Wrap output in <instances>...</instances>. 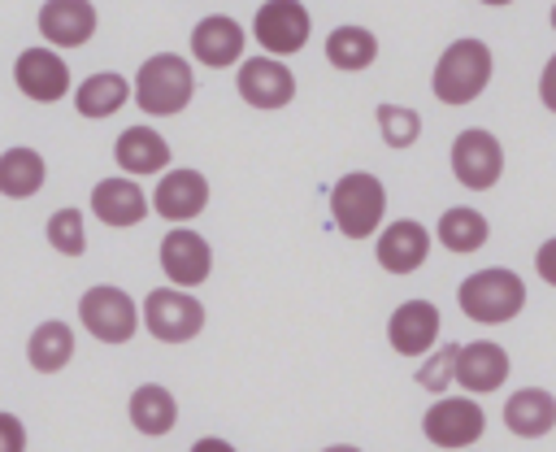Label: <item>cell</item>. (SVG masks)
Wrapping results in <instances>:
<instances>
[{"mask_svg": "<svg viewBox=\"0 0 556 452\" xmlns=\"http://www.w3.org/2000/svg\"><path fill=\"white\" fill-rule=\"evenodd\" d=\"M313 35V17L300 0H265L252 17V39L269 56H295Z\"/></svg>", "mask_w": 556, "mask_h": 452, "instance_id": "cell-8", "label": "cell"}, {"mask_svg": "<svg viewBox=\"0 0 556 452\" xmlns=\"http://www.w3.org/2000/svg\"><path fill=\"white\" fill-rule=\"evenodd\" d=\"M243 43H248L243 26L235 17H226V13H208V17H200L191 26V56L200 65H208V70L239 65L243 61Z\"/></svg>", "mask_w": 556, "mask_h": 452, "instance_id": "cell-17", "label": "cell"}, {"mask_svg": "<svg viewBox=\"0 0 556 452\" xmlns=\"http://www.w3.org/2000/svg\"><path fill=\"white\" fill-rule=\"evenodd\" d=\"M235 87H239V100L252 109H287L295 100V74L282 65V56H269V52L239 61Z\"/></svg>", "mask_w": 556, "mask_h": 452, "instance_id": "cell-10", "label": "cell"}, {"mask_svg": "<svg viewBox=\"0 0 556 452\" xmlns=\"http://www.w3.org/2000/svg\"><path fill=\"white\" fill-rule=\"evenodd\" d=\"M191 452H235V443H226V439H217V435H204V439L191 443Z\"/></svg>", "mask_w": 556, "mask_h": 452, "instance_id": "cell-34", "label": "cell"}, {"mask_svg": "<svg viewBox=\"0 0 556 452\" xmlns=\"http://www.w3.org/2000/svg\"><path fill=\"white\" fill-rule=\"evenodd\" d=\"M78 322H83V330H87L91 339H100V343H130L135 330L143 326V313H139V304H135L122 287L100 282V287H87V291H83V300H78Z\"/></svg>", "mask_w": 556, "mask_h": 452, "instance_id": "cell-5", "label": "cell"}, {"mask_svg": "<svg viewBox=\"0 0 556 452\" xmlns=\"http://www.w3.org/2000/svg\"><path fill=\"white\" fill-rule=\"evenodd\" d=\"M321 452H361L356 443H330V448H321Z\"/></svg>", "mask_w": 556, "mask_h": 452, "instance_id": "cell-35", "label": "cell"}, {"mask_svg": "<svg viewBox=\"0 0 556 452\" xmlns=\"http://www.w3.org/2000/svg\"><path fill=\"white\" fill-rule=\"evenodd\" d=\"M374 56H378V39H374V30H365V26H334V30L326 35V61H330L334 70H343V74L369 70Z\"/></svg>", "mask_w": 556, "mask_h": 452, "instance_id": "cell-27", "label": "cell"}, {"mask_svg": "<svg viewBox=\"0 0 556 452\" xmlns=\"http://www.w3.org/2000/svg\"><path fill=\"white\" fill-rule=\"evenodd\" d=\"M39 35L48 39V48H83L96 35V4L91 0H43Z\"/></svg>", "mask_w": 556, "mask_h": 452, "instance_id": "cell-18", "label": "cell"}, {"mask_svg": "<svg viewBox=\"0 0 556 452\" xmlns=\"http://www.w3.org/2000/svg\"><path fill=\"white\" fill-rule=\"evenodd\" d=\"M439 304L430 300H404L391 317H387V343L400 352V356H426L439 339Z\"/></svg>", "mask_w": 556, "mask_h": 452, "instance_id": "cell-15", "label": "cell"}, {"mask_svg": "<svg viewBox=\"0 0 556 452\" xmlns=\"http://www.w3.org/2000/svg\"><path fill=\"white\" fill-rule=\"evenodd\" d=\"M482 430H486V413L469 391L465 395H439L421 417V435L443 452L473 448L482 439Z\"/></svg>", "mask_w": 556, "mask_h": 452, "instance_id": "cell-7", "label": "cell"}, {"mask_svg": "<svg viewBox=\"0 0 556 452\" xmlns=\"http://www.w3.org/2000/svg\"><path fill=\"white\" fill-rule=\"evenodd\" d=\"M508 369H513V361L495 339H473V343H460V352H456V387L469 395L500 391Z\"/></svg>", "mask_w": 556, "mask_h": 452, "instance_id": "cell-16", "label": "cell"}, {"mask_svg": "<svg viewBox=\"0 0 556 452\" xmlns=\"http://www.w3.org/2000/svg\"><path fill=\"white\" fill-rule=\"evenodd\" d=\"M126 413H130V426H135L139 435H152V439H156V435H169V430L178 426V400H174V391L161 387V382L135 387Z\"/></svg>", "mask_w": 556, "mask_h": 452, "instance_id": "cell-22", "label": "cell"}, {"mask_svg": "<svg viewBox=\"0 0 556 452\" xmlns=\"http://www.w3.org/2000/svg\"><path fill=\"white\" fill-rule=\"evenodd\" d=\"M460 452H473V448H460Z\"/></svg>", "mask_w": 556, "mask_h": 452, "instance_id": "cell-38", "label": "cell"}, {"mask_svg": "<svg viewBox=\"0 0 556 452\" xmlns=\"http://www.w3.org/2000/svg\"><path fill=\"white\" fill-rule=\"evenodd\" d=\"M43 183H48V161H43V152H35V148H26V143L0 152V196H9V200H30Z\"/></svg>", "mask_w": 556, "mask_h": 452, "instance_id": "cell-23", "label": "cell"}, {"mask_svg": "<svg viewBox=\"0 0 556 452\" xmlns=\"http://www.w3.org/2000/svg\"><path fill=\"white\" fill-rule=\"evenodd\" d=\"M456 352H460V343H443V348L426 352V361L417 365V387H426L430 395H443L447 387H456Z\"/></svg>", "mask_w": 556, "mask_h": 452, "instance_id": "cell-29", "label": "cell"}, {"mask_svg": "<svg viewBox=\"0 0 556 452\" xmlns=\"http://www.w3.org/2000/svg\"><path fill=\"white\" fill-rule=\"evenodd\" d=\"M452 174L460 187L469 191H491L504 174V148L491 130L482 126H469L452 139Z\"/></svg>", "mask_w": 556, "mask_h": 452, "instance_id": "cell-9", "label": "cell"}, {"mask_svg": "<svg viewBox=\"0 0 556 452\" xmlns=\"http://www.w3.org/2000/svg\"><path fill=\"white\" fill-rule=\"evenodd\" d=\"M552 30H556V4H552Z\"/></svg>", "mask_w": 556, "mask_h": 452, "instance_id": "cell-37", "label": "cell"}, {"mask_svg": "<svg viewBox=\"0 0 556 452\" xmlns=\"http://www.w3.org/2000/svg\"><path fill=\"white\" fill-rule=\"evenodd\" d=\"M534 269H539L543 282L556 287V235H552L547 243H539V252H534Z\"/></svg>", "mask_w": 556, "mask_h": 452, "instance_id": "cell-32", "label": "cell"}, {"mask_svg": "<svg viewBox=\"0 0 556 452\" xmlns=\"http://www.w3.org/2000/svg\"><path fill=\"white\" fill-rule=\"evenodd\" d=\"M378 135L387 148H413L421 135V113L408 104H378Z\"/></svg>", "mask_w": 556, "mask_h": 452, "instance_id": "cell-28", "label": "cell"}, {"mask_svg": "<svg viewBox=\"0 0 556 452\" xmlns=\"http://www.w3.org/2000/svg\"><path fill=\"white\" fill-rule=\"evenodd\" d=\"M0 452H26V426L17 413L0 409Z\"/></svg>", "mask_w": 556, "mask_h": 452, "instance_id": "cell-31", "label": "cell"}, {"mask_svg": "<svg viewBox=\"0 0 556 452\" xmlns=\"http://www.w3.org/2000/svg\"><path fill=\"white\" fill-rule=\"evenodd\" d=\"M26 361H30V369H39V374H56V369H65L70 361H74V326L70 322H39L35 330H30V339H26Z\"/></svg>", "mask_w": 556, "mask_h": 452, "instance_id": "cell-25", "label": "cell"}, {"mask_svg": "<svg viewBox=\"0 0 556 452\" xmlns=\"http://www.w3.org/2000/svg\"><path fill=\"white\" fill-rule=\"evenodd\" d=\"M161 269L174 287L195 291L208 274H213V248L204 235H195L191 226H169L161 239Z\"/></svg>", "mask_w": 556, "mask_h": 452, "instance_id": "cell-11", "label": "cell"}, {"mask_svg": "<svg viewBox=\"0 0 556 452\" xmlns=\"http://www.w3.org/2000/svg\"><path fill=\"white\" fill-rule=\"evenodd\" d=\"M330 217L343 239H369L387 222V187L382 178L352 170L330 187Z\"/></svg>", "mask_w": 556, "mask_h": 452, "instance_id": "cell-4", "label": "cell"}, {"mask_svg": "<svg viewBox=\"0 0 556 452\" xmlns=\"http://www.w3.org/2000/svg\"><path fill=\"white\" fill-rule=\"evenodd\" d=\"M48 243H52L61 256H83V252H87L83 213H78V209H56V213L48 217Z\"/></svg>", "mask_w": 556, "mask_h": 452, "instance_id": "cell-30", "label": "cell"}, {"mask_svg": "<svg viewBox=\"0 0 556 452\" xmlns=\"http://www.w3.org/2000/svg\"><path fill=\"white\" fill-rule=\"evenodd\" d=\"M539 100H543V109L556 113V52L547 56V65H543V74H539Z\"/></svg>", "mask_w": 556, "mask_h": 452, "instance_id": "cell-33", "label": "cell"}, {"mask_svg": "<svg viewBox=\"0 0 556 452\" xmlns=\"http://www.w3.org/2000/svg\"><path fill=\"white\" fill-rule=\"evenodd\" d=\"M152 209H156V217H165L174 226H187L191 217H200L208 209V178L200 170H165L156 178Z\"/></svg>", "mask_w": 556, "mask_h": 452, "instance_id": "cell-13", "label": "cell"}, {"mask_svg": "<svg viewBox=\"0 0 556 452\" xmlns=\"http://www.w3.org/2000/svg\"><path fill=\"white\" fill-rule=\"evenodd\" d=\"M117 170L130 178H148V174H165L169 170V139L152 126H126L113 143Z\"/></svg>", "mask_w": 556, "mask_h": 452, "instance_id": "cell-20", "label": "cell"}, {"mask_svg": "<svg viewBox=\"0 0 556 452\" xmlns=\"http://www.w3.org/2000/svg\"><path fill=\"white\" fill-rule=\"evenodd\" d=\"M374 256L387 274H417L430 256V230L413 217H400V222H387L378 230V243H374Z\"/></svg>", "mask_w": 556, "mask_h": 452, "instance_id": "cell-14", "label": "cell"}, {"mask_svg": "<svg viewBox=\"0 0 556 452\" xmlns=\"http://www.w3.org/2000/svg\"><path fill=\"white\" fill-rule=\"evenodd\" d=\"M195 96V74H191V61L178 56V52H156L139 65L135 74V104L139 113L148 117H174L191 104Z\"/></svg>", "mask_w": 556, "mask_h": 452, "instance_id": "cell-2", "label": "cell"}, {"mask_svg": "<svg viewBox=\"0 0 556 452\" xmlns=\"http://www.w3.org/2000/svg\"><path fill=\"white\" fill-rule=\"evenodd\" d=\"M139 313H143V330L161 343H187L204 330V304L187 287H152Z\"/></svg>", "mask_w": 556, "mask_h": 452, "instance_id": "cell-6", "label": "cell"}, {"mask_svg": "<svg viewBox=\"0 0 556 452\" xmlns=\"http://www.w3.org/2000/svg\"><path fill=\"white\" fill-rule=\"evenodd\" d=\"M130 96H135V87H130L122 74L100 70V74H87V78L74 87V109H78L83 117H113Z\"/></svg>", "mask_w": 556, "mask_h": 452, "instance_id": "cell-24", "label": "cell"}, {"mask_svg": "<svg viewBox=\"0 0 556 452\" xmlns=\"http://www.w3.org/2000/svg\"><path fill=\"white\" fill-rule=\"evenodd\" d=\"M504 426L517 435V439H539L556 426V395L543 391V387H521L508 395L504 404Z\"/></svg>", "mask_w": 556, "mask_h": 452, "instance_id": "cell-21", "label": "cell"}, {"mask_svg": "<svg viewBox=\"0 0 556 452\" xmlns=\"http://www.w3.org/2000/svg\"><path fill=\"white\" fill-rule=\"evenodd\" d=\"M456 304H460V313L469 322L504 326V322H513L526 309V282L513 269H504V265H486V269L460 278Z\"/></svg>", "mask_w": 556, "mask_h": 452, "instance_id": "cell-3", "label": "cell"}, {"mask_svg": "<svg viewBox=\"0 0 556 452\" xmlns=\"http://www.w3.org/2000/svg\"><path fill=\"white\" fill-rule=\"evenodd\" d=\"M491 74H495V56H491V48L482 39H473V35L469 39H452L434 61L430 91L447 109H460V104H469V100H478L486 91Z\"/></svg>", "mask_w": 556, "mask_h": 452, "instance_id": "cell-1", "label": "cell"}, {"mask_svg": "<svg viewBox=\"0 0 556 452\" xmlns=\"http://www.w3.org/2000/svg\"><path fill=\"white\" fill-rule=\"evenodd\" d=\"M434 239H439L447 252H478V248L491 239V222H486L478 209L456 204V209L439 213V222H434Z\"/></svg>", "mask_w": 556, "mask_h": 452, "instance_id": "cell-26", "label": "cell"}, {"mask_svg": "<svg viewBox=\"0 0 556 452\" xmlns=\"http://www.w3.org/2000/svg\"><path fill=\"white\" fill-rule=\"evenodd\" d=\"M152 209V196L135 178H100L91 187V213L104 226H139Z\"/></svg>", "mask_w": 556, "mask_h": 452, "instance_id": "cell-19", "label": "cell"}, {"mask_svg": "<svg viewBox=\"0 0 556 452\" xmlns=\"http://www.w3.org/2000/svg\"><path fill=\"white\" fill-rule=\"evenodd\" d=\"M482 4H491V9H504V4H513V0H482Z\"/></svg>", "mask_w": 556, "mask_h": 452, "instance_id": "cell-36", "label": "cell"}, {"mask_svg": "<svg viewBox=\"0 0 556 452\" xmlns=\"http://www.w3.org/2000/svg\"><path fill=\"white\" fill-rule=\"evenodd\" d=\"M13 83H17V91H22L26 100H35V104H56L61 96H70V65H65L48 43H39V48L17 52V61H13Z\"/></svg>", "mask_w": 556, "mask_h": 452, "instance_id": "cell-12", "label": "cell"}]
</instances>
